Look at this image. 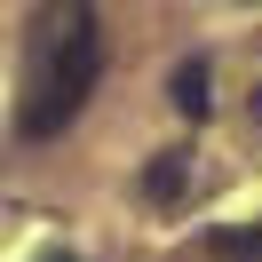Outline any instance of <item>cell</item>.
Returning a JSON list of instances; mask_svg holds the SVG:
<instances>
[{
  "instance_id": "2",
  "label": "cell",
  "mask_w": 262,
  "mask_h": 262,
  "mask_svg": "<svg viewBox=\"0 0 262 262\" xmlns=\"http://www.w3.org/2000/svg\"><path fill=\"white\" fill-rule=\"evenodd\" d=\"M175 112L183 119H207L214 112V96H207V56H191V64L175 72Z\"/></svg>"
},
{
  "instance_id": "5",
  "label": "cell",
  "mask_w": 262,
  "mask_h": 262,
  "mask_svg": "<svg viewBox=\"0 0 262 262\" xmlns=\"http://www.w3.org/2000/svg\"><path fill=\"white\" fill-rule=\"evenodd\" d=\"M40 262H72V254H64V246H48V254H40Z\"/></svg>"
},
{
  "instance_id": "6",
  "label": "cell",
  "mask_w": 262,
  "mask_h": 262,
  "mask_svg": "<svg viewBox=\"0 0 262 262\" xmlns=\"http://www.w3.org/2000/svg\"><path fill=\"white\" fill-rule=\"evenodd\" d=\"M254 119H262V88H254Z\"/></svg>"
},
{
  "instance_id": "3",
  "label": "cell",
  "mask_w": 262,
  "mask_h": 262,
  "mask_svg": "<svg viewBox=\"0 0 262 262\" xmlns=\"http://www.w3.org/2000/svg\"><path fill=\"white\" fill-rule=\"evenodd\" d=\"M207 246H214L223 262H262V223H254V230H214Z\"/></svg>"
},
{
  "instance_id": "4",
  "label": "cell",
  "mask_w": 262,
  "mask_h": 262,
  "mask_svg": "<svg viewBox=\"0 0 262 262\" xmlns=\"http://www.w3.org/2000/svg\"><path fill=\"white\" fill-rule=\"evenodd\" d=\"M143 191H151V199H175V191H183V151H159V159H151Z\"/></svg>"
},
{
  "instance_id": "1",
  "label": "cell",
  "mask_w": 262,
  "mask_h": 262,
  "mask_svg": "<svg viewBox=\"0 0 262 262\" xmlns=\"http://www.w3.org/2000/svg\"><path fill=\"white\" fill-rule=\"evenodd\" d=\"M96 72H103V32H96V8L88 0H48L32 16V40H24V103H16V127L24 135H64L80 119V103L96 96Z\"/></svg>"
}]
</instances>
